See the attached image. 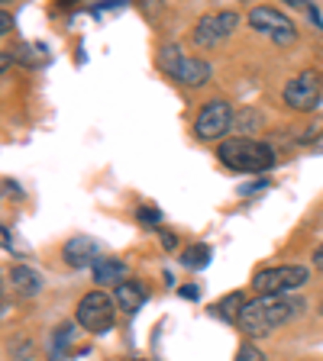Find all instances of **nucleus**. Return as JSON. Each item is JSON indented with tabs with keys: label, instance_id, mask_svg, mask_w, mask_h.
Masks as SVG:
<instances>
[{
	"label": "nucleus",
	"instance_id": "obj_1",
	"mask_svg": "<svg viewBox=\"0 0 323 361\" xmlns=\"http://www.w3.org/2000/svg\"><path fill=\"white\" fill-rule=\"evenodd\" d=\"M304 310V300L301 297H271V293H259L256 300H246L240 313V329L246 336L259 338V336H269L271 329L291 323L294 316Z\"/></svg>",
	"mask_w": 323,
	"mask_h": 361
},
{
	"label": "nucleus",
	"instance_id": "obj_2",
	"mask_svg": "<svg viewBox=\"0 0 323 361\" xmlns=\"http://www.w3.org/2000/svg\"><path fill=\"white\" fill-rule=\"evenodd\" d=\"M217 158L230 171H240V174H262L275 165L271 145L259 142V139H249V135H236V139L220 142Z\"/></svg>",
	"mask_w": 323,
	"mask_h": 361
},
{
	"label": "nucleus",
	"instance_id": "obj_3",
	"mask_svg": "<svg viewBox=\"0 0 323 361\" xmlns=\"http://www.w3.org/2000/svg\"><path fill=\"white\" fill-rule=\"evenodd\" d=\"M158 65H162V71H165L168 78H175V81L184 84V87H204V84L211 81V65L194 59V55H184L178 45H162Z\"/></svg>",
	"mask_w": 323,
	"mask_h": 361
},
{
	"label": "nucleus",
	"instance_id": "obj_4",
	"mask_svg": "<svg viewBox=\"0 0 323 361\" xmlns=\"http://www.w3.org/2000/svg\"><path fill=\"white\" fill-rule=\"evenodd\" d=\"M75 319L81 329H88L90 336H104V332L113 329V319H117V310H113V300L104 290H90L78 300Z\"/></svg>",
	"mask_w": 323,
	"mask_h": 361
},
{
	"label": "nucleus",
	"instance_id": "obj_5",
	"mask_svg": "<svg viewBox=\"0 0 323 361\" xmlns=\"http://www.w3.org/2000/svg\"><path fill=\"white\" fill-rule=\"evenodd\" d=\"M301 284H307L304 264H275V268H262L252 274V287L259 293H271V297H288Z\"/></svg>",
	"mask_w": 323,
	"mask_h": 361
},
{
	"label": "nucleus",
	"instance_id": "obj_6",
	"mask_svg": "<svg viewBox=\"0 0 323 361\" xmlns=\"http://www.w3.org/2000/svg\"><path fill=\"white\" fill-rule=\"evenodd\" d=\"M246 20H249L252 30H259L262 36H269L271 42H278V45H294L298 42V26H294V23L275 7H252Z\"/></svg>",
	"mask_w": 323,
	"mask_h": 361
},
{
	"label": "nucleus",
	"instance_id": "obj_7",
	"mask_svg": "<svg viewBox=\"0 0 323 361\" xmlns=\"http://www.w3.org/2000/svg\"><path fill=\"white\" fill-rule=\"evenodd\" d=\"M230 129H233V106L226 100H207L194 120V135L201 142H213Z\"/></svg>",
	"mask_w": 323,
	"mask_h": 361
},
{
	"label": "nucleus",
	"instance_id": "obj_8",
	"mask_svg": "<svg viewBox=\"0 0 323 361\" xmlns=\"http://www.w3.org/2000/svg\"><path fill=\"white\" fill-rule=\"evenodd\" d=\"M240 26V13L233 10H220V13H204L194 23V42L197 45H220L223 39L233 36V30Z\"/></svg>",
	"mask_w": 323,
	"mask_h": 361
},
{
	"label": "nucleus",
	"instance_id": "obj_9",
	"mask_svg": "<svg viewBox=\"0 0 323 361\" xmlns=\"http://www.w3.org/2000/svg\"><path fill=\"white\" fill-rule=\"evenodd\" d=\"M281 97H285V104L291 106V110H314V106L320 104V75H317L314 68L301 71L298 78H291V81L285 84Z\"/></svg>",
	"mask_w": 323,
	"mask_h": 361
},
{
	"label": "nucleus",
	"instance_id": "obj_10",
	"mask_svg": "<svg viewBox=\"0 0 323 361\" xmlns=\"http://www.w3.org/2000/svg\"><path fill=\"white\" fill-rule=\"evenodd\" d=\"M98 252H100V245L90 235H75V239H68L65 242V262L71 264V268H88V264H94L98 262Z\"/></svg>",
	"mask_w": 323,
	"mask_h": 361
},
{
	"label": "nucleus",
	"instance_id": "obj_11",
	"mask_svg": "<svg viewBox=\"0 0 323 361\" xmlns=\"http://www.w3.org/2000/svg\"><path fill=\"white\" fill-rule=\"evenodd\" d=\"M10 284H13V290L23 293V297H39V293H42V274H39L36 268H30V264H16V268L10 271Z\"/></svg>",
	"mask_w": 323,
	"mask_h": 361
},
{
	"label": "nucleus",
	"instance_id": "obj_12",
	"mask_svg": "<svg viewBox=\"0 0 323 361\" xmlns=\"http://www.w3.org/2000/svg\"><path fill=\"white\" fill-rule=\"evenodd\" d=\"M143 303H146L143 284H136V281H120V284H117V307H120L123 313H129V316L139 313Z\"/></svg>",
	"mask_w": 323,
	"mask_h": 361
},
{
	"label": "nucleus",
	"instance_id": "obj_13",
	"mask_svg": "<svg viewBox=\"0 0 323 361\" xmlns=\"http://www.w3.org/2000/svg\"><path fill=\"white\" fill-rule=\"evenodd\" d=\"M242 307H246V293L236 290V293H226L223 300L213 303L211 313L217 316V319H223V323H236V326H240V313H242Z\"/></svg>",
	"mask_w": 323,
	"mask_h": 361
},
{
	"label": "nucleus",
	"instance_id": "obj_14",
	"mask_svg": "<svg viewBox=\"0 0 323 361\" xmlns=\"http://www.w3.org/2000/svg\"><path fill=\"white\" fill-rule=\"evenodd\" d=\"M90 274H94V281H98L100 287H104V284H117V281L127 274V264L117 262V258H98V262L90 264Z\"/></svg>",
	"mask_w": 323,
	"mask_h": 361
},
{
	"label": "nucleus",
	"instance_id": "obj_15",
	"mask_svg": "<svg viewBox=\"0 0 323 361\" xmlns=\"http://www.w3.org/2000/svg\"><path fill=\"white\" fill-rule=\"evenodd\" d=\"M181 264H184V268H207V264H211V245H204V242L191 245L188 252L181 255Z\"/></svg>",
	"mask_w": 323,
	"mask_h": 361
},
{
	"label": "nucleus",
	"instance_id": "obj_16",
	"mask_svg": "<svg viewBox=\"0 0 323 361\" xmlns=\"http://www.w3.org/2000/svg\"><path fill=\"white\" fill-rule=\"evenodd\" d=\"M13 59H16V61H23V65L36 68V65H39V59H42V49H39V45H33V42H23V45H16Z\"/></svg>",
	"mask_w": 323,
	"mask_h": 361
},
{
	"label": "nucleus",
	"instance_id": "obj_17",
	"mask_svg": "<svg viewBox=\"0 0 323 361\" xmlns=\"http://www.w3.org/2000/svg\"><path fill=\"white\" fill-rule=\"evenodd\" d=\"M7 352H10V358L13 361H33V342L30 338H23V336H16L13 342L7 345Z\"/></svg>",
	"mask_w": 323,
	"mask_h": 361
},
{
	"label": "nucleus",
	"instance_id": "obj_18",
	"mask_svg": "<svg viewBox=\"0 0 323 361\" xmlns=\"http://www.w3.org/2000/svg\"><path fill=\"white\" fill-rule=\"evenodd\" d=\"M259 123H262V116H259L256 110H246V113H240V116H233V129H236V133H249V129H256Z\"/></svg>",
	"mask_w": 323,
	"mask_h": 361
},
{
	"label": "nucleus",
	"instance_id": "obj_19",
	"mask_svg": "<svg viewBox=\"0 0 323 361\" xmlns=\"http://www.w3.org/2000/svg\"><path fill=\"white\" fill-rule=\"evenodd\" d=\"M236 361H265V355L259 352L256 345H242L240 352H236Z\"/></svg>",
	"mask_w": 323,
	"mask_h": 361
},
{
	"label": "nucleus",
	"instance_id": "obj_20",
	"mask_svg": "<svg viewBox=\"0 0 323 361\" xmlns=\"http://www.w3.org/2000/svg\"><path fill=\"white\" fill-rule=\"evenodd\" d=\"M136 216L143 219V223H152V226H155L158 219H162V213H158L155 207H139V210H136Z\"/></svg>",
	"mask_w": 323,
	"mask_h": 361
},
{
	"label": "nucleus",
	"instance_id": "obj_21",
	"mask_svg": "<svg viewBox=\"0 0 323 361\" xmlns=\"http://www.w3.org/2000/svg\"><path fill=\"white\" fill-rule=\"evenodd\" d=\"M178 293L184 297V300H197V297H201V287H197V284H181Z\"/></svg>",
	"mask_w": 323,
	"mask_h": 361
},
{
	"label": "nucleus",
	"instance_id": "obj_22",
	"mask_svg": "<svg viewBox=\"0 0 323 361\" xmlns=\"http://www.w3.org/2000/svg\"><path fill=\"white\" fill-rule=\"evenodd\" d=\"M265 188H269V180L259 178V180H252V184H242L240 194H256V190H265Z\"/></svg>",
	"mask_w": 323,
	"mask_h": 361
},
{
	"label": "nucleus",
	"instance_id": "obj_23",
	"mask_svg": "<svg viewBox=\"0 0 323 361\" xmlns=\"http://www.w3.org/2000/svg\"><path fill=\"white\" fill-rule=\"evenodd\" d=\"M158 242H162V248H168V252H172V248L178 245V235H175V233H158Z\"/></svg>",
	"mask_w": 323,
	"mask_h": 361
},
{
	"label": "nucleus",
	"instance_id": "obj_24",
	"mask_svg": "<svg viewBox=\"0 0 323 361\" xmlns=\"http://www.w3.org/2000/svg\"><path fill=\"white\" fill-rule=\"evenodd\" d=\"M10 30H13V23H10V13H0V32L7 36Z\"/></svg>",
	"mask_w": 323,
	"mask_h": 361
},
{
	"label": "nucleus",
	"instance_id": "obj_25",
	"mask_svg": "<svg viewBox=\"0 0 323 361\" xmlns=\"http://www.w3.org/2000/svg\"><path fill=\"white\" fill-rule=\"evenodd\" d=\"M314 264H317V268L323 271V245H320V248H317V252H314Z\"/></svg>",
	"mask_w": 323,
	"mask_h": 361
}]
</instances>
